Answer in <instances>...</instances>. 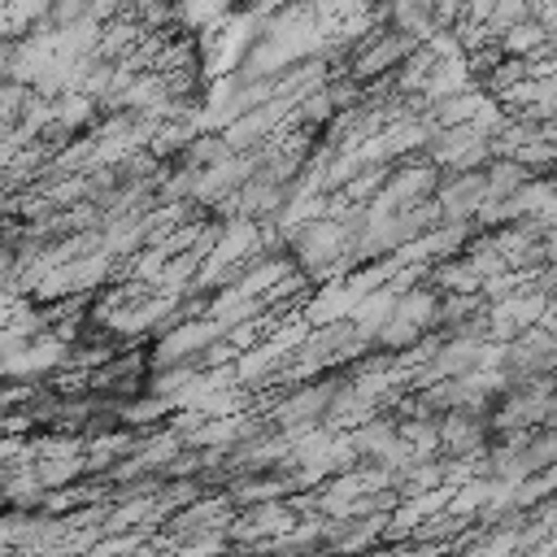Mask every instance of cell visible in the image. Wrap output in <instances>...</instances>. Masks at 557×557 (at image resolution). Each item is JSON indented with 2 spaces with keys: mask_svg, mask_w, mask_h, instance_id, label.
<instances>
[{
  "mask_svg": "<svg viewBox=\"0 0 557 557\" xmlns=\"http://www.w3.org/2000/svg\"><path fill=\"white\" fill-rule=\"evenodd\" d=\"M335 400H339V379H326V383L305 387V392H296L292 400H283L278 422H283V426H292V422H313V418H326Z\"/></svg>",
  "mask_w": 557,
  "mask_h": 557,
  "instance_id": "2",
  "label": "cell"
},
{
  "mask_svg": "<svg viewBox=\"0 0 557 557\" xmlns=\"http://www.w3.org/2000/svg\"><path fill=\"white\" fill-rule=\"evenodd\" d=\"M352 239H357V235H348L339 222H309V226H300V231L292 235V257H296V265H300L305 274H318V270H326L331 261H339V257L352 248Z\"/></svg>",
  "mask_w": 557,
  "mask_h": 557,
  "instance_id": "1",
  "label": "cell"
}]
</instances>
